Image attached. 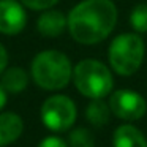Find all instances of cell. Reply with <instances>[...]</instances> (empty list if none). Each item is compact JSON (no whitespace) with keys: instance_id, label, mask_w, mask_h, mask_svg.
<instances>
[{"instance_id":"1","label":"cell","mask_w":147,"mask_h":147,"mask_svg":"<svg viewBox=\"0 0 147 147\" xmlns=\"http://www.w3.org/2000/svg\"><path fill=\"white\" fill-rule=\"evenodd\" d=\"M117 22L112 0H82L68 14V32L81 45H96L109 36Z\"/></svg>"},{"instance_id":"2","label":"cell","mask_w":147,"mask_h":147,"mask_svg":"<svg viewBox=\"0 0 147 147\" xmlns=\"http://www.w3.org/2000/svg\"><path fill=\"white\" fill-rule=\"evenodd\" d=\"M32 76L41 89L60 90L68 86L73 76L71 62L60 51H41L32 60Z\"/></svg>"},{"instance_id":"3","label":"cell","mask_w":147,"mask_h":147,"mask_svg":"<svg viewBox=\"0 0 147 147\" xmlns=\"http://www.w3.org/2000/svg\"><path fill=\"white\" fill-rule=\"evenodd\" d=\"M73 81L76 89L87 98H105L112 90V74L100 60L86 59L73 68Z\"/></svg>"},{"instance_id":"4","label":"cell","mask_w":147,"mask_h":147,"mask_svg":"<svg viewBox=\"0 0 147 147\" xmlns=\"http://www.w3.org/2000/svg\"><path fill=\"white\" fill-rule=\"evenodd\" d=\"M146 46L138 33H122L112 40L108 57L112 70L122 76H131L139 70L144 60Z\"/></svg>"},{"instance_id":"5","label":"cell","mask_w":147,"mask_h":147,"mask_svg":"<svg viewBox=\"0 0 147 147\" xmlns=\"http://www.w3.org/2000/svg\"><path fill=\"white\" fill-rule=\"evenodd\" d=\"M76 105L65 95H52L41 106V120L52 131H67L76 120Z\"/></svg>"},{"instance_id":"6","label":"cell","mask_w":147,"mask_h":147,"mask_svg":"<svg viewBox=\"0 0 147 147\" xmlns=\"http://www.w3.org/2000/svg\"><path fill=\"white\" fill-rule=\"evenodd\" d=\"M109 108L114 115L122 120H139L147 111V103L138 92L128 89L117 90L109 98Z\"/></svg>"},{"instance_id":"7","label":"cell","mask_w":147,"mask_h":147,"mask_svg":"<svg viewBox=\"0 0 147 147\" xmlns=\"http://www.w3.org/2000/svg\"><path fill=\"white\" fill-rule=\"evenodd\" d=\"M27 22L24 7L16 0H0V33L16 35L22 32Z\"/></svg>"},{"instance_id":"8","label":"cell","mask_w":147,"mask_h":147,"mask_svg":"<svg viewBox=\"0 0 147 147\" xmlns=\"http://www.w3.org/2000/svg\"><path fill=\"white\" fill-rule=\"evenodd\" d=\"M36 29L43 36H59L68 29V16L57 10H46L36 21Z\"/></svg>"},{"instance_id":"9","label":"cell","mask_w":147,"mask_h":147,"mask_svg":"<svg viewBox=\"0 0 147 147\" xmlns=\"http://www.w3.org/2000/svg\"><path fill=\"white\" fill-rule=\"evenodd\" d=\"M24 122L14 112L0 114V147L14 142L22 134Z\"/></svg>"},{"instance_id":"10","label":"cell","mask_w":147,"mask_h":147,"mask_svg":"<svg viewBox=\"0 0 147 147\" xmlns=\"http://www.w3.org/2000/svg\"><path fill=\"white\" fill-rule=\"evenodd\" d=\"M114 147H147V139L133 125H120L114 131Z\"/></svg>"},{"instance_id":"11","label":"cell","mask_w":147,"mask_h":147,"mask_svg":"<svg viewBox=\"0 0 147 147\" xmlns=\"http://www.w3.org/2000/svg\"><path fill=\"white\" fill-rule=\"evenodd\" d=\"M0 84L3 86V89L10 93H19L29 84V76L27 73L19 67H11L2 73V81Z\"/></svg>"},{"instance_id":"12","label":"cell","mask_w":147,"mask_h":147,"mask_svg":"<svg viewBox=\"0 0 147 147\" xmlns=\"http://www.w3.org/2000/svg\"><path fill=\"white\" fill-rule=\"evenodd\" d=\"M109 111H111V108L101 98H95L87 106V111H86L87 120L95 127H103L109 120Z\"/></svg>"},{"instance_id":"13","label":"cell","mask_w":147,"mask_h":147,"mask_svg":"<svg viewBox=\"0 0 147 147\" xmlns=\"http://www.w3.org/2000/svg\"><path fill=\"white\" fill-rule=\"evenodd\" d=\"M130 24L138 33L147 32V3H139L130 14Z\"/></svg>"},{"instance_id":"14","label":"cell","mask_w":147,"mask_h":147,"mask_svg":"<svg viewBox=\"0 0 147 147\" xmlns=\"http://www.w3.org/2000/svg\"><path fill=\"white\" fill-rule=\"evenodd\" d=\"M71 147H93L95 146V139L93 134L90 133V130L87 128H76L70 133L68 136Z\"/></svg>"},{"instance_id":"15","label":"cell","mask_w":147,"mask_h":147,"mask_svg":"<svg viewBox=\"0 0 147 147\" xmlns=\"http://www.w3.org/2000/svg\"><path fill=\"white\" fill-rule=\"evenodd\" d=\"M57 2L59 0H21L22 5H26L30 10H36V11L49 10V8H52Z\"/></svg>"},{"instance_id":"16","label":"cell","mask_w":147,"mask_h":147,"mask_svg":"<svg viewBox=\"0 0 147 147\" xmlns=\"http://www.w3.org/2000/svg\"><path fill=\"white\" fill-rule=\"evenodd\" d=\"M38 147H68V144L57 136H48L40 142Z\"/></svg>"},{"instance_id":"17","label":"cell","mask_w":147,"mask_h":147,"mask_svg":"<svg viewBox=\"0 0 147 147\" xmlns=\"http://www.w3.org/2000/svg\"><path fill=\"white\" fill-rule=\"evenodd\" d=\"M7 65H8V52L7 49L3 48V45L0 43V76L7 70Z\"/></svg>"},{"instance_id":"18","label":"cell","mask_w":147,"mask_h":147,"mask_svg":"<svg viewBox=\"0 0 147 147\" xmlns=\"http://www.w3.org/2000/svg\"><path fill=\"white\" fill-rule=\"evenodd\" d=\"M5 103H7V90H5L3 86L0 84V111L3 109Z\"/></svg>"}]
</instances>
